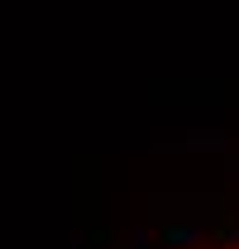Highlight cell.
I'll return each instance as SVG.
<instances>
[{
    "label": "cell",
    "mask_w": 239,
    "mask_h": 249,
    "mask_svg": "<svg viewBox=\"0 0 239 249\" xmlns=\"http://www.w3.org/2000/svg\"><path fill=\"white\" fill-rule=\"evenodd\" d=\"M230 173H235V178H239V154H235V158H230Z\"/></svg>",
    "instance_id": "obj_4"
},
{
    "label": "cell",
    "mask_w": 239,
    "mask_h": 249,
    "mask_svg": "<svg viewBox=\"0 0 239 249\" xmlns=\"http://www.w3.org/2000/svg\"><path fill=\"white\" fill-rule=\"evenodd\" d=\"M215 240H220V245H239V220L225 216L220 225H215Z\"/></svg>",
    "instance_id": "obj_2"
},
{
    "label": "cell",
    "mask_w": 239,
    "mask_h": 249,
    "mask_svg": "<svg viewBox=\"0 0 239 249\" xmlns=\"http://www.w3.org/2000/svg\"><path fill=\"white\" fill-rule=\"evenodd\" d=\"M201 240V225H187V220H172V225H163V249H187Z\"/></svg>",
    "instance_id": "obj_1"
},
{
    "label": "cell",
    "mask_w": 239,
    "mask_h": 249,
    "mask_svg": "<svg viewBox=\"0 0 239 249\" xmlns=\"http://www.w3.org/2000/svg\"><path fill=\"white\" fill-rule=\"evenodd\" d=\"M187 149H196V154H201V149H225V139H220V134H191Z\"/></svg>",
    "instance_id": "obj_3"
}]
</instances>
